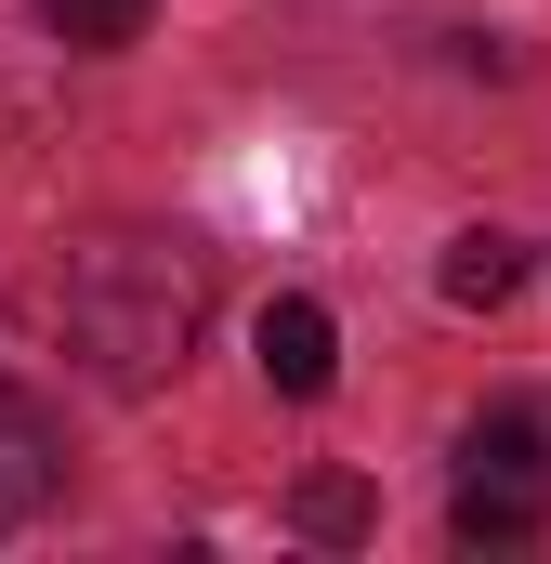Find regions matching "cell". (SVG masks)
<instances>
[{
	"mask_svg": "<svg viewBox=\"0 0 551 564\" xmlns=\"http://www.w3.org/2000/svg\"><path fill=\"white\" fill-rule=\"evenodd\" d=\"M53 486H66V446H53V421L0 381V539H13V525H40V512H53Z\"/></svg>",
	"mask_w": 551,
	"mask_h": 564,
	"instance_id": "obj_3",
	"label": "cell"
},
{
	"mask_svg": "<svg viewBox=\"0 0 551 564\" xmlns=\"http://www.w3.org/2000/svg\"><path fill=\"white\" fill-rule=\"evenodd\" d=\"M302 539H368V486L355 473H315L302 486Z\"/></svg>",
	"mask_w": 551,
	"mask_h": 564,
	"instance_id": "obj_7",
	"label": "cell"
},
{
	"mask_svg": "<svg viewBox=\"0 0 551 564\" xmlns=\"http://www.w3.org/2000/svg\"><path fill=\"white\" fill-rule=\"evenodd\" d=\"M250 355H263L276 394H328V381H342V328H328V302H302V289H276L263 315H250Z\"/></svg>",
	"mask_w": 551,
	"mask_h": 564,
	"instance_id": "obj_2",
	"label": "cell"
},
{
	"mask_svg": "<svg viewBox=\"0 0 551 564\" xmlns=\"http://www.w3.org/2000/svg\"><path fill=\"white\" fill-rule=\"evenodd\" d=\"M53 315H66L79 368L132 394L158 368H184V341H197V263L158 250V237H93V250L53 276Z\"/></svg>",
	"mask_w": 551,
	"mask_h": 564,
	"instance_id": "obj_1",
	"label": "cell"
},
{
	"mask_svg": "<svg viewBox=\"0 0 551 564\" xmlns=\"http://www.w3.org/2000/svg\"><path fill=\"white\" fill-rule=\"evenodd\" d=\"M53 26H66V40H132L144 0H53Z\"/></svg>",
	"mask_w": 551,
	"mask_h": 564,
	"instance_id": "obj_8",
	"label": "cell"
},
{
	"mask_svg": "<svg viewBox=\"0 0 551 564\" xmlns=\"http://www.w3.org/2000/svg\"><path fill=\"white\" fill-rule=\"evenodd\" d=\"M460 473H499V486H539L551 459H539V421L526 408H486V421L460 433Z\"/></svg>",
	"mask_w": 551,
	"mask_h": 564,
	"instance_id": "obj_6",
	"label": "cell"
},
{
	"mask_svg": "<svg viewBox=\"0 0 551 564\" xmlns=\"http://www.w3.org/2000/svg\"><path fill=\"white\" fill-rule=\"evenodd\" d=\"M446 525H460V552H526V539L551 525V499H539V486H499V473H460Z\"/></svg>",
	"mask_w": 551,
	"mask_h": 564,
	"instance_id": "obj_4",
	"label": "cell"
},
{
	"mask_svg": "<svg viewBox=\"0 0 551 564\" xmlns=\"http://www.w3.org/2000/svg\"><path fill=\"white\" fill-rule=\"evenodd\" d=\"M433 289H446L460 315H499V302L526 289V237H499V224H473V237H446V263H433Z\"/></svg>",
	"mask_w": 551,
	"mask_h": 564,
	"instance_id": "obj_5",
	"label": "cell"
}]
</instances>
